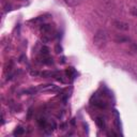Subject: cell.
Segmentation results:
<instances>
[{
  "label": "cell",
  "instance_id": "6da1fadb",
  "mask_svg": "<svg viewBox=\"0 0 137 137\" xmlns=\"http://www.w3.org/2000/svg\"><path fill=\"white\" fill-rule=\"evenodd\" d=\"M107 42V32L103 29H100L95 32L94 36H93V43L94 45H96L97 47H101L103 45H105V43Z\"/></svg>",
  "mask_w": 137,
  "mask_h": 137
},
{
  "label": "cell",
  "instance_id": "7a4b0ae2",
  "mask_svg": "<svg viewBox=\"0 0 137 137\" xmlns=\"http://www.w3.org/2000/svg\"><path fill=\"white\" fill-rule=\"evenodd\" d=\"M115 28L120 30V31H127L130 30V25L125 23V22H122V21H114L113 22Z\"/></svg>",
  "mask_w": 137,
  "mask_h": 137
},
{
  "label": "cell",
  "instance_id": "3957f363",
  "mask_svg": "<svg viewBox=\"0 0 137 137\" xmlns=\"http://www.w3.org/2000/svg\"><path fill=\"white\" fill-rule=\"evenodd\" d=\"M38 89L43 91V92H55V91L59 90V88L55 85H41Z\"/></svg>",
  "mask_w": 137,
  "mask_h": 137
},
{
  "label": "cell",
  "instance_id": "277c9868",
  "mask_svg": "<svg viewBox=\"0 0 137 137\" xmlns=\"http://www.w3.org/2000/svg\"><path fill=\"white\" fill-rule=\"evenodd\" d=\"M53 29H54V27L51 25H49V24H43L41 26V31L43 33H50Z\"/></svg>",
  "mask_w": 137,
  "mask_h": 137
},
{
  "label": "cell",
  "instance_id": "5b68a950",
  "mask_svg": "<svg viewBox=\"0 0 137 137\" xmlns=\"http://www.w3.org/2000/svg\"><path fill=\"white\" fill-rule=\"evenodd\" d=\"M64 2L69 5V6H76V5H79L83 0H64Z\"/></svg>",
  "mask_w": 137,
  "mask_h": 137
},
{
  "label": "cell",
  "instance_id": "8992f818",
  "mask_svg": "<svg viewBox=\"0 0 137 137\" xmlns=\"http://www.w3.org/2000/svg\"><path fill=\"white\" fill-rule=\"evenodd\" d=\"M40 75L43 77H51V76H56L57 73L56 72H50V71H44L42 73H40Z\"/></svg>",
  "mask_w": 137,
  "mask_h": 137
},
{
  "label": "cell",
  "instance_id": "52a82bcc",
  "mask_svg": "<svg viewBox=\"0 0 137 137\" xmlns=\"http://www.w3.org/2000/svg\"><path fill=\"white\" fill-rule=\"evenodd\" d=\"M96 124H97V126L100 127V129H104L105 127V122H104V120L102 119V118H96Z\"/></svg>",
  "mask_w": 137,
  "mask_h": 137
},
{
  "label": "cell",
  "instance_id": "ba28073f",
  "mask_svg": "<svg viewBox=\"0 0 137 137\" xmlns=\"http://www.w3.org/2000/svg\"><path fill=\"white\" fill-rule=\"evenodd\" d=\"M67 75H68L69 77H71V78H74V76L76 75V72H75V70L73 69V68H70V69L67 71Z\"/></svg>",
  "mask_w": 137,
  "mask_h": 137
},
{
  "label": "cell",
  "instance_id": "9c48e42d",
  "mask_svg": "<svg viewBox=\"0 0 137 137\" xmlns=\"http://www.w3.org/2000/svg\"><path fill=\"white\" fill-rule=\"evenodd\" d=\"M129 39L125 38V36H117L116 38V42L117 43H124V42H127Z\"/></svg>",
  "mask_w": 137,
  "mask_h": 137
},
{
  "label": "cell",
  "instance_id": "30bf717a",
  "mask_svg": "<svg viewBox=\"0 0 137 137\" xmlns=\"http://www.w3.org/2000/svg\"><path fill=\"white\" fill-rule=\"evenodd\" d=\"M24 133H25V130L23 129V127H17V129L15 130V132H14V135L18 136V135H23Z\"/></svg>",
  "mask_w": 137,
  "mask_h": 137
},
{
  "label": "cell",
  "instance_id": "8fae6325",
  "mask_svg": "<svg viewBox=\"0 0 137 137\" xmlns=\"http://www.w3.org/2000/svg\"><path fill=\"white\" fill-rule=\"evenodd\" d=\"M38 123H39V125L41 127H46V120H45L44 118H43V119H42V118H41V119H39L38 120Z\"/></svg>",
  "mask_w": 137,
  "mask_h": 137
},
{
  "label": "cell",
  "instance_id": "7c38bea8",
  "mask_svg": "<svg viewBox=\"0 0 137 137\" xmlns=\"http://www.w3.org/2000/svg\"><path fill=\"white\" fill-rule=\"evenodd\" d=\"M41 54H42V55H48V54H49V48L46 47V46H43V47L41 48Z\"/></svg>",
  "mask_w": 137,
  "mask_h": 137
},
{
  "label": "cell",
  "instance_id": "4fadbf2b",
  "mask_svg": "<svg viewBox=\"0 0 137 137\" xmlns=\"http://www.w3.org/2000/svg\"><path fill=\"white\" fill-rule=\"evenodd\" d=\"M45 19H46V17H45V16H39L38 18H35V19H32V22L40 23V22H44Z\"/></svg>",
  "mask_w": 137,
  "mask_h": 137
},
{
  "label": "cell",
  "instance_id": "5bb4252c",
  "mask_svg": "<svg viewBox=\"0 0 137 137\" xmlns=\"http://www.w3.org/2000/svg\"><path fill=\"white\" fill-rule=\"evenodd\" d=\"M43 63H44V64H51V63H53V59H50V58L43 59Z\"/></svg>",
  "mask_w": 137,
  "mask_h": 137
},
{
  "label": "cell",
  "instance_id": "9a60e30c",
  "mask_svg": "<svg viewBox=\"0 0 137 137\" xmlns=\"http://www.w3.org/2000/svg\"><path fill=\"white\" fill-rule=\"evenodd\" d=\"M130 12H131V14H132L133 16H136V17H137V9H136V8H132Z\"/></svg>",
  "mask_w": 137,
  "mask_h": 137
},
{
  "label": "cell",
  "instance_id": "2e32d148",
  "mask_svg": "<svg viewBox=\"0 0 137 137\" xmlns=\"http://www.w3.org/2000/svg\"><path fill=\"white\" fill-rule=\"evenodd\" d=\"M55 50H56V53H57V54H59V53H61V51H62V48H61V46H60L59 44H57V45H56V47H55Z\"/></svg>",
  "mask_w": 137,
  "mask_h": 137
},
{
  "label": "cell",
  "instance_id": "e0dca14e",
  "mask_svg": "<svg viewBox=\"0 0 137 137\" xmlns=\"http://www.w3.org/2000/svg\"><path fill=\"white\" fill-rule=\"evenodd\" d=\"M30 74H31L32 76H34V75H39L40 73H38V72H35V71H32V72H30Z\"/></svg>",
  "mask_w": 137,
  "mask_h": 137
}]
</instances>
